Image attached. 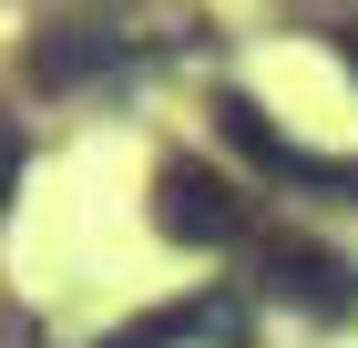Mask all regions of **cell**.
Instances as JSON below:
<instances>
[{"instance_id":"cell-1","label":"cell","mask_w":358,"mask_h":348,"mask_svg":"<svg viewBox=\"0 0 358 348\" xmlns=\"http://www.w3.org/2000/svg\"><path fill=\"white\" fill-rule=\"evenodd\" d=\"M154 225H164L174 246H246V236H256V205L225 185L215 164L174 154L164 174H154Z\"/></svg>"},{"instance_id":"cell-2","label":"cell","mask_w":358,"mask_h":348,"mask_svg":"<svg viewBox=\"0 0 358 348\" xmlns=\"http://www.w3.org/2000/svg\"><path fill=\"white\" fill-rule=\"evenodd\" d=\"M103 348H246V297L236 287H194L174 307H154V318L113 328Z\"/></svg>"},{"instance_id":"cell-3","label":"cell","mask_w":358,"mask_h":348,"mask_svg":"<svg viewBox=\"0 0 358 348\" xmlns=\"http://www.w3.org/2000/svg\"><path fill=\"white\" fill-rule=\"evenodd\" d=\"M266 287L276 297H297L307 318H358V277H348V256H328V246H307V236H266Z\"/></svg>"},{"instance_id":"cell-4","label":"cell","mask_w":358,"mask_h":348,"mask_svg":"<svg viewBox=\"0 0 358 348\" xmlns=\"http://www.w3.org/2000/svg\"><path fill=\"white\" fill-rule=\"evenodd\" d=\"M225 134L246 144L256 164H266V174H287V185H317V195H358V164H328V154H307V144H287V134H266V113L246 103V92H225Z\"/></svg>"},{"instance_id":"cell-5","label":"cell","mask_w":358,"mask_h":348,"mask_svg":"<svg viewBox=\"0 0 358 348\" xmlns=\"http://www.w3.org/2000/svg\"><path fill=\"white\" fill-rule=\"evenodd\" d=\"M21 164H31V144H21V123H10V113H0V205H10V195H21Z\"/></svg>"},{"instance_id":"cell-6","label":"cell","mask_w":358,"mask_h":348,"mask_svg":"<svg viewBox=\"0 0 358 348\" xmlns=\"http://www.w3.org/2000/svg\"><path fill=\"white\" fill-rule=\"evenodd\" d=\"M348 62H358V31H348Z\"/></svg>"}]
</instances>
